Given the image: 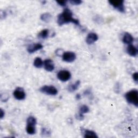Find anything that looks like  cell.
<instances>
[{
  "instance_id": "cell-25",
  "label": "cell",
  "mask_w": 138,
  "mask_h": 138,
  "mask_svg": "<svg viewBox=\"0 0 138 138\" xmlns=\"http://www.w3.org/2000/svg\"><path fill=\"white\" fill-rule=\"evenodd\" d=\"M56 2L62 7H65L66 6L67 1H57Z\"/></svg>"
},
{
  "instance_id": "cell-17",
  "label": "cell",
  "mask_w": 138,
  "mask_h": 138,
  "mask_svg": "<svg viewBox=\"0 0 138 138\" xmlns=\"http://www.w3.org/2000/svg\"><path fill=\"white\" fill-rule=\"evenodd\" d=\"M51 18H52V16L51 15V14L50 13H47L43 14L41 16V20L46 23L50 22Z\"/></svg>"
},
{
  "instance_id": "cell-24",
  "label": "cell",
  "mask_w": 138,
  "mask_h": 138,
  "mask_svg": "<svg viewBox=\"0 0 138 138\" xmlns=\"http://www.w3.org/2000/svg\"><path fill=\"white\" fill-rule=\"evenodd\" d=\"M64 53V52L63 50V49H58L56 51V54L58 56H62Z\"/></svg>"
},
{
  "instance_id": "cell-21",
  "label": "cell",
  "mask_w": 138,
  "mask_h": 138,
  "mask_svg": "<svg viewBox=\"0 0 138 138\" xmlns=\"http://www.w3.org/2000/svg\"><path fill=\"white\" fill-rule=\"evenodd\" d=\"M9 95L7 93H3L1 95V100L3 102H6L9 99Z\"/></svg>"
},
{
  "instance_id": "cell-7",
  "label": "cell",
  "mask_w": 138,
  "mask_h": 138,
  "mask_svg": "<svg viewBox=\"0 0 138 138\" xmlns=\"http://www.w3.org/2000/svg\"><path fill=\"white\" fill-rule=\"evenodd\" d=\"M62 59L63 61L65 62L72 63L76 59V55L73 52H65L62 56Z\"/></svg>"
},
{
  "instance_id": "cell-4",
  "label": "cell",
  "mask_w": 138,
  "mask_h": 138,
  "mask_svg": "<svg viewBox=\"0 0 138 138\" xmlns=\"http://www.w3.org/2000/svg\"><path fill=\"white\" fill-rule=\"evenodd\" d=\"M39 91L43 93L51 95H55L58 93L57 89L54 86H43L40 88Z\"/></svg>"
},
{
  "instance_id": "cell-16",
  "label": "cell",
  "mask_w": 138,
  "mask_h": 138,
  "mask_svg": "<svg viewBox=\"0 0 138 138\" xmlns=\"http://www.w3.org/2000/svg\"><path fill=\"white\" fill-rule=\"evenodd\" d=\"M49 30L48 29H44L42 30L38 35V37L41 39H46L49 36Z\"/></svg>"
},
{
  "instance_id": "cell-1",
  "label": "cell",
  "mask_w": 138,
  "mask_h": 138,
  "mask_svg": "<svg viewBox=\"0 0 138 138\" xmlns=\"http://www.w3.org/2000/svg\"><path fill=\"white\" fill-rule=\"evenodd\" d=\"M73 23L77 25H79V22L77 19L73 17V13L68 8H65L62 14L58 15L57 18V23L60 26L65 24Z\"/></svg>"
},
{
  "instance_id": "cell-26",
  "label": "cell",
  "mask_w": 138,
  "mask_h": 138,
  "mask_svg": "<svg viewBox=\"0 0 138 138\" xmlns=\"http://www.w3.org/2000/svg\"><path fill=\"white\" fill-rule=\"evenodd\" d=\"M132 77H133V80H134L135 82H137V80H138V73H137V72H135V73H134L133 74Z\"/></svg>"
},
{
  "instance_id": "cell-20",
  "label": "cell",
  "mask_w": 138,
  "mask_h": 138,
  "mask_svg": "<svg viewBox=\"0 0 138 138\" xmlns=\"http://www.w3.org/2000/svg\"><path fill=\"white\" fill-rule=\"evenodd\" d=\"M90 111V108L89 107H88L86 105H83L81 107H80V109H79V112L82 114H85V113H88V112Z\"/></svg>"
},
{
  "instance_id": "cell-18",
  "label": "cell",
  "mask_w": 138,
  "mask_h": 138,
  "mask_svg": "<svg viewBox=\"0 0 138 138\" xmlns=\"http://www.w3.org/2000/svg\"><path fill=\"white\" fill-rule=\"evenodd\" d=\"M36 123H37V121H36V118L33 116H29L26 120L27 125L35 126L36 125Z\"/></svg>"
},
{
  "instance_id": "cell-3",
  "label": "cell",
  "mask_w": 138,
  "mask_h": 138,
  "mask_svg": "<svg viewBox=\"0 0 138 138\" xmlns=\"http://www.w3.org/2000/svg\"><path fill=\"white\" fill-rule=\"evenodd\" d=\"M108 2L119 12L121 13L125 12L124 0H111V1H108Z\"/></svg>"
},
{
  "instance_id": "cell-14",
  "label": "cell",
  "mask_w": 138,
  "mask_h": 138,
  "mask_svg": "<svg viewBox=\"0 0 138 138\" xmlns=\"http://www.w3.org/2000/svg\"><path fill=\"white\" fill-rule=\"evenodd\" d=\"M81 84V82L80 81H77L75 82V84H72L70 86H68V90L69 92H74L76 90H77L79 86Z\"/></svg>"
},
{
  "instance_id": "cell-13",
  "label": "cell",
  "mask_w": 138,
  "mask_h": 138,
  "mask_svg": "<svg viewBox=\"0 0 138 138\" xmlns=\"http://www.w3.org/2000/svg\"><path fill=\"white\" fill-rule=\"evenodd\" d=\"M82 133L83 134L84 137L85 138L87 137H98V135H97L96 133L94 131L86 130V129H83L82 130Z\"/></svg>"
},
{
  "instance_id": "cell-29",
  "label": "cell",
  "mask_w": 138,
  "mask_h": 138,
  "mask_svg": "<svg viewBox=\"0 0 138 138\" xmlns=\"http://www.w3.org/2000/svg\"><path fill=\"white\" fill-rule=\"evenodd\" d=\"M81 96L79 94H77L76 96V99H77V100H79L81 99Z\"/></svg>"
},
{
  "instance_id": "cell-28",
  "label": "cell",
  "mask_w": 138,
  "mask_h": 138,
  "mask_svg": "<svg viewBox=\"0 0 138 138\" xmlns=\"http://www.w3.org/2000/svg\"><path fill=\"white\" fill-rule=\"evenodd\" d=\"M5 113H4V111L1 108V110H0V118H1V119H2V118L4 116Z\"/></svg>"
},
{
  "instance_id": "cell-10",
  "label": "cell",
  "mask_w": 138,
  "mask_h": 138,
  "mask_svg": "<svg viewBox=\"0 0 138 138\" xmlns=\"http://www.w3.org/2000/svg\"><path fill=\"white\" fill-rule=\"evenodd\" d=\"M98 39V35L94 33H91L87 35L86 42L88 44H92Z\"/></svg>"
},
{
  "instance_id": "cell-12",
  "label": "cell",
  "mask_w": 138,
  "mask_h": 138,
  "mask_svg": "<svg viewBox=\"0 0 138 138\" xmlns=\"http://www.w3.org/2000/svg\"><path fill=\"white\" fill-rule=\"evenodd\" d=\"M134 41V38L133 36L129 33H125L123 38V42L126 44H131Z\"/></svg>"
},
{
  "instance_id": "cell-19",
  "label": "cell",
  "mask_w": 138,
  "mask_h": 138,
  "mask_svg": "<svg viewBox=\"0 0 138 138\" xmlns=\"http://www.w3.org/2000/svg\"><path fill=\"white\" fill-rule=\"evenodd\" d=\"M26 131L28 134L33 135L35 134L36 133V129L35 126H30V125H27L26 128Z\"/></svg>"
},
{
  "instance_id": "cell-6",
  "label": "cell",
  "mask_w": 138,
  "mask_h": 138,
  "mask_svg": "<svg viewBox=\"0 0 138 138\" xmlns=\"http://www.w3.org/2000/svg\"><path fill=\"white\" fill-rule=\"evenodd\" d=\"M71 73L67 70H61L57 73V78L62 82H66L71 78Z\"/></svg>"
},
{
  "instance_id": "cell-8",
  "label": "cell",
  "mask_w": 138,
  "mask_h": 138,
  "mask_svg": "<svg viewBox=\"0 0 138 138\" xmlns=\"http://www.w3.org/2000/svg\"><path fill=\"white\" fill-rule=\"evenodd\" d=\"M43 46L40 43H33L29 45L27 48V51L29 54H33L36 51L41 50Z\"/></svg>"
},
{
  "instance_id": "cell-2",
  "label": "cell",
  "mask_w": 138,
  "mask_h": 138,
  "mask_svg": "<svg viewBox=\"0 0 138 138\" xmlns=\"http://www.w3.org/2000/svg\"><path fill=\"white\" fill-rule=\"evenodd\" d=\"M126 101L136 107L138 106V92L137 90H132L125 94Z\"/></svg>"
},
{
  "instance_id": "cell-15",
  "label": "cell",
  "mask_w": 138,
  "mask_h": 138,
  "mask_svg": "<svg viewBox=\"0 0 138 138\" xmlns=\"http://www.w3.org/2000/svg\"><path fill=\"white\" fill-rule=\"evenodd\" d=\"M44 65V62H43L42 60L39 57H37L35 59L34 62V65L37 68H41L43 67Z\"/></svg>"
},
{
  "instance_id": "cell-27",
  "label": "cell",
  "mask_w": 138,
  "mask_h": 138,
  "mask_svg": "<svg viewBox=\"0 0 138 138\" xmlns=\"http://www.w3.org/2000/svg\"><path fill=\"white\" fill-rule=\"evenodd\" d=\"M42 134L43 135H47L48 134H50V132L46 129H43L42 130Z\"/></svg>"
},
{
  "instance_id": "cell-22",
  "label": "cell",
  "mask_w": 138,
  "mask_h": 138,
  "mask_svg": "<svg viewBox=\"0 0 138 138\" xmlns=\"http://www.w3.org/2000/svg\"><path fill=\"white\" fill-rule=\"evenodd\" d=\"M76 119L78 120H80V121H82L84 119V115L83 114L79 112L78 113H77L76 116H75Z\"/></svg>"
},
{
  "instance_id": "cell-11",
  "label": "cell",
  "mask_w": 138,
  "mask_h": 138,
  "mask_svg": "<svg viewBox=\"0 0 138 138\" xmlns=\"http://www.w3.org/2000/svg\"><path fill=\"white\" fill-rule=\"evenodd\" d=\"M127 52L130 56L135 57L137 55L138 50L137 48L133 45L130 44L127 47Z\"/></svg>"
},
{
  "instance_id": "cell-23",
  "label": "cell",
  "mask_w": 138,
  "mask_h": 138,
  "mask_svg": "<svg viewBox=\"0 0 138 138\" xmlns=\"http://www.w3.org/2000/svg\"><path fill=\"white\" fill-rule=\"evenodd\" d=\"M70 3L72 4V5H80L82 3V1H81V0H71L70 1Z\"/></svg>"
},
{
  "instance_id": "cell-9",
  "label": "cell",
  "mask_w": 138,
  "mask_h": 138,
  "mask_svg": "<svg viewBox=\"0 0 138 138\" xmlns=\"http://www.w3.org/2000/svg\"><path fill=\"white\" fill-rule=\"evenodd\" d=\"M44 67L45 70L48 72H51L55 69V65L52 60L46 59L44 61Z\"/></svg>"
},
{
  "instance_id": "cell-5",
  "label": "cell",
  "mask_w": 138,
  "mask_h": 138,
  "mask_svg": "<svg viewBox=\"0 0 138 138\" xmlns=\"http://www.w3.org/2000/svg\"><path fill=\"white\" fill-rule=\"evenodd\" d=\"M13 95L15 99L18 100H24L26 97V94L24 89L23 88L19 87L16 88V90L14 92Z\"/></svg>"
}]
</instances>
